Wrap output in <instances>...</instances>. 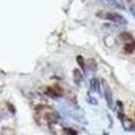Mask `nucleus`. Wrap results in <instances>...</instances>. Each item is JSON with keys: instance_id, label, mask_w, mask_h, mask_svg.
<instances>
[{"instance_id": "f8f14e48", "label": "nucleus", "mask_w": 135, "mask_h": 135, "mask_svg": "<svg viewBox=\"0 0 135 135\" xmlns=\"http://www.w3.org/2000/svg\"><path fill=\"white\" fill-rule=\"evenodd\" d=\"M130 11H131V13L135 16V5H134V6H132L130 8Z\"/></svg>"}, {"instance_id": "20e7f679", "label": "nucleus", "mask_w": 135, "mask_h": 135, "mask_svg": "<svg viewBox=\"0 0 135 135\" xmlns=\"http://www.w3.org/2000/svg\"><path fill=\"white\" fill-rule=\"evenodd\" d=\"M73 80H74V82L76 83V85H80L83 80L82 73L80 72V71L79 69H75L73 71Z\"/></svg>"}, {"instance_id": "f03ea898", "label": "nucleus", "mask_w": 135, "mask_h": 135, "mask_svg": "<svg viewBox=\"0 0 135 135\" xmlns=\"http://www.w3.org/2000/svg\"><path fill=\"white\" fill-rule=\"evenodd\" d=\"M104 94L105 99L107 101L108 106L110 108H113V94H112L110 87L107 85V83L104 84Z\"/></svg>"}, {"instance_id": "9b49d317", "label": "nucleus", "mask_w": 135, "mask_h": 135, "mask_svg": "<svg viewBox=\"0 0 135 135\" xmlns=\"http://www.w3.org/2000/svg\"><path fill=\"white\" fill-rule=\"evenodd\" d=\"M89 99H90L88 100V102L90 103V104H91V105H97V104H98L97 100L94 99V98H93V97L89 96Z\"/></svg>"}, {"instance_id": "423d86ee", "label": "nucleus", "mask_w": 135, "mask_h": 135, "mask_svg": "<svg viewBox=\"0 0 135 135\" xmlns=\"http://www.w3.org/2000/svg\"><path fill=\"white\" fill-rule=\"evenodd\" d=\"M107 3L110 6H113V7H115L118 8H121V9H124L125 7H124V4L122 0H106Z\"/></svg>"}, {"instance_id": "1a4fd4ad", "label": "nucleus", "mask_w": 135, "mask_h": 135, "mask_svg": "<svg viewBox=\"0 0 135 135\" xmlns=\"http://www.w3.org/2000/svg\"><path fill=\"white\" fill-rule=\"evenodd\" d=\"M124 49H125L126 51H127V52L132 53L135 50V42H130V43L126 44Z\"/></svg>"}, {"instance_id": "9d476101", "label": "nucleus", "mask_w": 135, "mask_h": 135, "mask_svg": "<svg viewBox=\"0 0 135 135\" xmlns=\"http://www.w3.org/2000/svg\"><path fill=\"white\" fill-rule=\"evenodd\" d=\"M62 130L66 135H77L76 131H75L74 129L71 128H63Z\"/></svg>"}, {"instance_id": "7ed1b4c3", "label": "nucleus", "mask_w": 135, "mask_h": 135, "mask_svg": "<svg viewBox=\"0 0 135 135\" xmlns=\"http://www.w3.org/2000/svg\"><path fill=\"white\" fill-rule=\"evenodd\" d=\"M45 119L50 123H56L58 122L60 117L55 112H48L45 114Z\"/></svg>"}, {"instance_id": "f257e3e1", "label": "nucleus", "mask_w": 135, "mask_h": 135, "mask_svg": "<svg viewBox=\"0 0 135 135\" xmlns=\"http://www.w3.org/2000/svg\"><path fill=\"white\" fill-rule=\"evenodd\" d=\"M97 16L101 18H104L109 21H111L113 22H115L118 24L124 25L127 24L128 21L126 20L124 17H123L121 14L117 13H105V12H100L96 14Z\"/></svg>"}, {"instance_id": "39448f33", "label": "nucleus", "mask_w": 135, "mask_h": 135, "mask_svg": "<svg viewBox=\"0 0 135 135\" xmlns=\"http://www.w3.org/2000/svg\"><path fill=\"white\" fill-rule=\"evenodd\" d=\"M90 88L92 92H99V83L98 80L93 78L90 80Z\"/></svg>"}, {"instance_id": "0eeeda50", "label": "nucleus", "mask_w": 135, "mask_h": 135, "mask_svg": "<svg viewBox=\"0 0 135 135\" xmlns=\"http://www.w3.org/2000/svg\"><path fill=\"white\" fill-rule=\"evenodd\" d=\"M85 67H87L91 71H95L97 69V64L93 59H90L85 63Z\"/></svg>"}, {"instance_id": "6e6552de", "label": "nucleus", "mask_w": 135, "mask_h": 135, "mask_svg": "<svg viewBox=\"0 0 135 135\" xmlns=\"http://www.w3.org/2000/svg\"><path fill=\"white\" fill-rule=\"evenodd\" d=\"M76 61L78 63V65H80V67L82 69L83 71H85V61L84 58L81 56H76Z\"/></svg>"}]
</instances>
